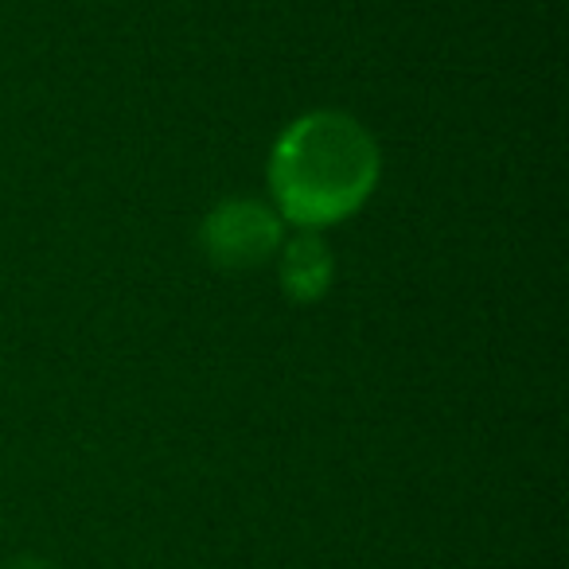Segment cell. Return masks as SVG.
<instances>
[{
	"label": "cell",
	"mask_w": 569,
	"mask_h": 569,
	"mask_svg": "<svg viewBox=\"0 0 569 569\" xmlns=\"http://www.w3.org/2000/svg\"><path fill=\"white\" fill-rule=\"evenodd\" d=\"M281 238L273 211L253 199H230V203L214 207L207 219L203 242L219 266H253L261 261Z\"/></svg>",
	"instance_id": "obj_2"
},
{
	"label": "cell",
	"mask_w": 569,
	"mask_h": 569,
	"mask_svg": "<svg viewBox=\"0 0 569 569\" xmlns=\"http://www.w3.org/2000/svg\"><path fill=\"white\" fill-rule=\"evenodd\" d=\"M328 277H332V258H328L325 242L317 238H297L284 250V289L301 301L325 293Z\"/></svg>",
	"instance_id": "obj_3"
},
{
	"label": "cell",
	"mask_w": 569,
	"mask_h": 569,
	"mask_svg": "<svg viewBox=\"0 0 569 569\" xmlns=\"http://www.w3.org/2000/svg\"><path fill=\"white\" fill-rule=\"evenodd\" d=\"M4 569H56L51 561H43V558H20V561H12V566H4Z\"/></svg>",
	"instance_id": "obj_4"
},
{
	"label": "cell",
	"mask_w": 569,
	"mask_h": 569,
	"mask_svg": "<svg viewBox=\"0 0 569 569\" xmlns=\"http://www.w3.org/2000/svg\"><path fill=\"white\" fill-rule=\"evenodd\" d=\"M379 172L375 141L343 113H309L273 149L277 203L297 222H332L356 211Z\"/></svg>",
	"instance_id": "obj_1"
}]
</instances>
